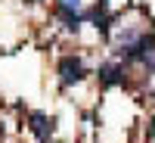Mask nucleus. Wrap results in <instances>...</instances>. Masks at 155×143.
<instances>
[{"instance_id":"nucleus-2","label":"nucleus","mask_w":155,"mask_h":143,"mask_svg":"<svg viewBox=\"0 0 155 143\" xmlns=\"http://www.w3.org/2000/svg\"><path fill=\"white\" fill-rule=\"evenodd\" d=\"M59 6L68 9V12H78V9H81V0H59Z\"/></svg>"},{"instance_id":"nucleus-1","label":"nucleus","mask_w":155,"mask_h":143,"mask_svg":"<svg viewBox=\"0 0 155 143\" xmlns=\"http://www.w3.org/2000/svg\"><path fill=\"white\" fill-rule=\"evenodd\" d=\"M84 78V66H81V59H65L62 62V81L71 84V81H81Z\"/></svg>"}]
</instances>
